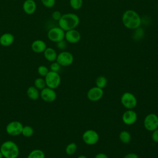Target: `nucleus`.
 <instances>
[{
  "label": "nucleus",
  "mask_w": 158,
  "mask_h": 158,
  "mask_svg": "<svg viewBox=\"0 0 158 158\" xmlns=\"http://www.w3.org/2000/svg\"><path fill=\"white\" fill-rule=\"evenodd\" d=\"M104 92L102 88L95 86L89 89L87 93V97L91 101H98L103 96Z\"/></svg>",
  "instance_id": "nucleus-12"
},
{
  "label": "nucleus",
  "mask_w": 158,
  "mask_h": 158,
  "mask_svg": "<svg viewBox=\"0 0 158 158\" xmlns=\"http://www.w3.org/2000/svg\"><path fill=\"white\" fill-rule=\"evenodd\" d=\"M119 139L122 143L127 144L130 143L131 140V135L128 131L123 130L120 133Z\"/></svg>",
  "instance_id": "nucleus-21"
},
{
  "label": "nucleus",
  "mask_w": 158,
  "mask_h": 158,
  "mask_svg": "<svg viewBox=\"0 0 158 158\" xmlns=\"http://www.w3.org/2000/svg\"><path fill=\"white\" fill-rule=\"evenodd\" d=\"M120 100L122 105L128 109L135 108L137 104V99L135 96L129 92L124 93L121 96Z\"/></svg>",
  "instance_id": "nucleus-5"
},
{
  "label": "nucleus",
  "mask_w": 158,
  "mask_h": 158,
  "mask_svg": "<svg viewBox=\"0 0 158 158\" xmlns=\"http://www.w3.org/2000/svg\"><path fill=\"white\" fill-rule=\"evenodd\" d=\"M44 57L45 59L49 62H54L57 59V52L54 49L52 48H46V49L43 52Z\"/></svg>",
  "instance_id": "nucleus-18"
},
{
  "label": "nucleus",
  "mask_w": 158,
  "mask_h": 158,
  "mask_svg": "<svg viewBox=\"0 0 158 158\" xmlns=\"http://www.w3.org/2000/svg\"><path fill=\"white\" fill-rule=\"evenodd\" d=\"M152 139L155 143H158V128L152 131Z\"/></svg>",
  "instance_id": "nucleus-32"
},
{
  "label": "nucleus",
  "mask_w": 158,
  "mask_h": 158,
  "mask_svg": "<svg viewBox=\"0 0 158 158\" xmlns=\"http://www.w3.org/2000/svg\"><path fill=\"white\" fill-rule=\"evenodd\" d=\"M40 96L44 101L47 102H52L56 100L57 94L54 89L49 87H45L41 89L40 92Z\"/></svg>",
  "instance_id": "nucleus-11"
},
{
  "label": "nucleus",
  "mask_w": 158,
  "mask_h": 158,
  "mask_svg": "<svg viewBox=\"0 0 158 158\" xmlns=\"http://www.w3.org/2000/svg\"><path fill=\"white\" fill-rule=\"evenodd\" d=\"M107 83V78L104 76H99L97 78L96 80V85L97 87H99L100 88H104Z\"/></svg>",
  "instance_id": "nucleus-22"
},
{
  "label": "nucleus",
  "mask_w": 158,
  "mask_h": 158,
  "mask_svg": "<svg viewBox=\"0 0 158 158\" xmlns=\"http://www.w3.org/2000/svg\"><path fill=\"white\" fill-rule=\"evenodd\" d=\"M43 5L48 8L52 7L56 3V0H41Z\"/></svg>",
  "instance_id": "nucleus-28"
},
{
  "label": "nucleus",
  "mask_w": 158,
  "mask_h": 158,
  "mask_svg": "<svg viewBox=\"0 0 158 158\" xmlns=\"http://www.w3.org/2000/svg\"><path fill=\"white\" fill-rule=\"evenodd\" d=\"M0 151L5 158H17L19 155V147L12 141L4 142L1 146Z\"/></svg>",
  "instance_id": "nucleus-3"
},
{
  "label": "nucleus",
  "mask_w": 158,
  "mask_h": 158,
  "mask_svg": "<svg viewBox=\"0 0 158 158\" xmlns=\"http://www.w3.org/2000/svg\"><path fill=\"white\" fill-rule=\"evenodd\" d=\"M37 71H38V73L40 75H41L42 77H44L48 73V72H49L48 68L46 66L43 65L38 67Z\"/></svg>",
  "instance_id": "nucleus-27"
},
{
  "label": "nucleus",
  "mask_w": 158,
  "mask_h": 158,
  "mask_svg": "<svg viewBox=\"0 0 158 158\" xmlns=\"http://www.w3.org/2000/svg\"><path fill=\"white\" fill-rule=\"evenodd\" d=\"M77 149V144L75 143H71L67 146L65 148V152L68 155H72L76 152Z\"/></svg>",
  "instance_id": "nucleus-25"
},
{
  "label": "nucleus",
  "mask_w": 158,
  "mask_h": 158,
  "mask_svg": "<svg viewBox=\"0 0 158 158\" xmlns=\"http://www.w3.org/2000/svg\"><path fill=\"white\" fill-rule=\"evenodd\" d=\"M23 125L19 121H12L9 123L6 128V132L10 136H18L22 134Z\"/></svg>",
  "instance_id": "nucleus-8"
},
{
  "label": "nucleus",
  "mask_w": 158,
  "mask_h": 158,
  "mask_svg": "<svg viewBox=\"0 0 158 158\" xmlns=\"http://www.w3.org/2000/svg\"><path fill=\"white\" fill-rule=\"evenodd\" d=\"M144 128L152 131L158 128V116L155 114H149L147 115L144 120Z\"/></svg>",
  "instance_id": "nucleus-7"
},
{
  "label": "nucleus",
  "mask_w": 158,
  "mask_h": 158,
  "mask_svg": "<svg viewBox=\"0 0 158 158\" xmlns=\"http://www.w3.org/2000/svg\"><path fill=\"white\" fill-rule=\"evenodd\" d=\"M47 36L50 41L57 43L64 40L65 38V32L59 27H53L49 29L47 33Z\"/></svg>",
  "instance_id": "nucleus-6"
},
{
  "label": "nucleus",
  "mask_w": 158,
  "mask_h": 158,
  "mask_svg": "<svg viewBox=\"0 0 158 158\" xmlns=\"http://www.w3.org/2000/svg\"><path fill=\"white\" fill-rule=\"evenodd\" d=\"M56 62H57L60 66H69L73 62V56L70 52L62 51L57 54Z\"/></svg>",
  "instance_id": "nucleus-9"
},
{
  "label": "nucleus",
  "mask_w": 158,
  "mask_h": 158,
  "mask_svg": "<svg viewBox=\"0 0 158 158\" xmlns=\"http://www.w3.org/2000/svg\"><path fill=\"white\" fill-rule=\"evenodd\" d=\"M27 158H45V154L42 150L36 149L32 150L28 155Z\"/></svg>",
  "instance_id": "nucleus-20"
},
{
  "label": "nucleus",
  "mask_w": 158,
  "mask_h": 158,
  "mask_svg": "<svg viewBox=\"0 0 158 158\" xmlns=\"http://www.w3.org/2000/svg\"><path fill=\"white\" fill-rule=\"evenodd\" d=\"M62 17V14L61 13L58 11V10H56V11H54L52 14V18L53 20H57V21H59V19L61 18Z\"/></svg>",
  "instance_id": "nucleus-30"
},
{
  "label": "nucleus",
  "mask_w": 158,
  "mask_h": 158,
  "mask_svg": "<svg viewBox=\"0 0 158 158\" xmlns=\"http://www.w3.org/2000/svg\"><path fill=\"white\" fill-rule=\"evenodd\" d=\"M80 19L77 15L73 13H68L62 15L58 21V24L64 31H68L75 29L78 25Z\"/></svg>",
  "instance_id": "nucleus-2"
},
{
  "label": "nucleus",
  "mask_w": 158,
  "mask_h": 158,
  "mask_svg": "<svg viewBox=\"0 0 158 158\" xmlns=\"http://www.w3.org/2000/svg\"><path fill=\"white\" fill-rule=\"evenodd\" d=\"M46 48V43L41 40H36L33 41L31 44V48L35 53L43 52Z\"/></svg>",
  "instance_id": "nucleus-16"
},
{
  "label": "nucleus",
  "mask_w": 158,
  "mask_h": 158,
  "mask_svg": "<svg viewBox=\"0 0 158 158\" xmlns=\"http://www.w3.org/2000/svg\"><path fill=\"white\" fill-rule=\"evenodd\" d=\"M157 7H158V5H157Z\"/></svg>",
  "instance_id": "nucleus-37"
},
{
  "label": "nucleus",
  "mask_w": 158,
  "mask_h": 158,
  "mask_svg": "<svg viewBox=\"0 0 158 158\" xmlns=\"http://www.w3.org/2000/svg\"><path fill=\"white\" fill-rule=\"evenodd\" d=\"M98 133L93 130H88L85 131L82 136L83 141L88 145L95 144L99 140Z\"/></svg>",
  "instance_id": "nucleus-10"
},
{
  "label": "nucleus",
  "mask_w": 158,
  "mask_h": 158,
  "mask_svg": "<svg viewBox=\"0 0 158 158\" xmlns=\"http://www.w3.org/2000/svg\"><path fill=\"white\" fill-rule=\"evenodd\" d=\"M27 94L28 97L32 100L38 99L40 96L39 89H37L35 86H30L27 89Z\"/></svg>",
  "instance_id": "nucleus-19"
},
{
  "label": "nucleus",
  "mask_w": 158,
  "mask_h": 158,
  "mask_svg": "<svg viewBox=\"0 0 158 158\" xmlns=\"http://www.w3.org/2000/svg\"><path fill=\"white\" fill-rule=\"evenodd\" d=\"M56 46L58 49L63 50V49H65L66 48L67 44H66V42L63 40L62 41H60L57 42V44H56Z\"/></svg>",
  "instance_id": "nucleus-31"
},
{
  "label": "nucleus",
  "mask_w": 158,
  "mask_h": 158,
  "mask_svg": "<svg viewBox=\"0 0 158 158\" xmlns=\"http://www.w3.org/2000/svg\"><path fill=\"white\" fill-rule=\"evenodd\" d=\"M51 71L58 72L60 69V65L57 62H52L50 65Z\"/></svg>",
  "instance_id": "nucleus-29"
},
{
  "label": "nucleus",
  "mask_w": 158,
  "mask_h": 158,
  "mask_svg": "<svg viewBox=\"0 0 158 158\" xmlns=\"http://www.w3.org/2000/svg\"><path fill=\"white\" fill-rule=\"evenodd\" d=\"M45 81L47 87L52 89L57 88L60 84V77L58 72L49 71L45 76Z\"/></svg>",
  "instance_id": "nucleus-4"
},
{
  "label": "nucleus",
  "mask_w": 158,
  "mask_h": 158,
  "mask_svg": "<svg viewBox=\"0 0 158 158\" xmlns=\"http://www.w3.org/2000/svg\"><path fill=\"white\" fill-rule=\"evenodd\" d=\"M122 120L126 125H133L137 120V114L134 110L129 109L123 113L122 115Z\"/></svg>",
  "instance_id": "nucleus-13"
},
{
  "label": "nucleus",
  "mask_w": 158,
  "mask_h": 158,
  "mask_svg": "<svg viewBox=\"0 0 158 158\" xmlns=\"http://www.w3.org/2000/svg\"><path fill=\"white\" fill-rule=\"evenodd\" d=\"M94 158H109V157L104 153H99L95 156Z\"/></svg>",
  "instance_id": "nucleus-34"
},
{
  "label": "nucleus",
  "mask_w": 158,
  "mask_h": 158,
  "mask_svg": "<svg viewBox=\"0 0 158 158\" xmlns=\"http://www.w3.org/2000/svg\"><path fill=\"white\" fill-rule=\"evenodd\" d=\"M15 40L14 36L10 33H5L0 36V44L7 47L12 44Z\"/></svg>",
  "instance_id": "nucleus-17"
},
{
  "label": "nucleus",
  "mask_w": 158,
  "mask_h": 158,
  "mask_svg": "<svg viewBox=\"0 0 158 158\" xmlns=\"http://www.w3.org/2000/svg\"><path fill=\"white\" fill-rule=\"evenodd\" d=\"M2 157H3V156H2V153L0 151V158H2Z\"/></svg>",
  "instance_id": "nucleus-36"
},
{
  "label": "nucleus",
  "mask_w": 158,
  "mask_h": 158,
  "mask_svg": "<svg viewBox=\"0 0 158 158\" xmlns=\"http://www.w3.org/2000/svg\"><path fill=\"white\" fill-rule=\"evenodd\" d=\"M65 38L70 43H77L80 40L81 35L77 30L72 29L66 31V33H65Z\"/></svg>",
  "instance_id": "nucleus-14"
},
{
  "label": "nucleus",
  "mask_w": 158,
  "mask_h": 158,
  "mask_svg": "<svg viewBox=\"0 0 158 158\" xmlns=\"http://www.w3.org/2000/svg\"><path fill=\"white\" fill-rule=\"evenodd\" d=\"M23 10L28 15L35 13L36 9V4L35 0H25L22 6Z\"/></svg>",
  "instance_id": "nucleus-15"
},
{
  "label": "nucleus",
  "mask_w": 158,
  "mask_h": 158,
  "mask_svg": "<svg viewBox=\"0 0 158 158\" xmlns=\"http://www.w3.org/2000/svg\"><path fill=\"white\" fill-rule=\"evenodd\" d=\"M122 22L127 28L137 29L141 25V20L138 14L135 10H127L122 15Z\"/></svg>",
  "instance_id": "nucleus-1"
},
{
  "label": "nucleus",
  "mask_w": 158,
  "mask_h": 158,
  "mask_svg": "<svg viewBox=\"0 0 158 158\" xmlns=\"http://www.w3.org/2000/svg\"><path fill=\"white\" fill-rule=\"evenodd\" d=\"M33 133H34V130H33V129L31 127L28 126V125L23 126V130H22V134L24 136L30 137L33 135Z\"/></svg>",
  "instance_id": "nucleus-24"
},
{
  "label": "nucleus",
  "mask_w": 158,
  "mask_h": 158,
  "mask_svg": "<svg viewBox=\"0 0 158 158\" xmlns=\"http://www.w3.org/2000/svg\"><path fill=\"white\" fill-rule=\"evenodd\" d=\"M70 5L75 10L80 9L83 5V0H70Z\"/></svg>",
  "instance_id": "nucleus-26"
},
{
  "label": "nucleus",
  "mask_w": 158,
  "mask_h": 158,
  "mask_svg": "<svg viewBox=\"0 0 158 158\" xmlns=\"http://www.w3.org/2000/svg\"><path fill=\"white\" fill-rule=\"evenodd\" d=\"M78 158H87V157H86V156H85L84 155H80L78 157Z\"/></svg>",
  "instance_id": "nucleus-35"
},
{
  "label": "nucleus",
  "mask_w": 158,
  "mask_h": 158,
  "mask_svg": "<svg viewBox=\"0 0 158 158\" xmlns=\"http://www.w3.org/2000/svg\"><path fill=\"white\" fill-rule=\"evenodd\" d=\"M123 158H139V157L135 153H129L126 156H125Z\"/></svg>",
  "instance_id": "nucleus-33"
},
{
  "label": "nucleus",
  "mask_w": 158,
  "mask_h": 158,
  "mask_svg": "<svg viewBox=\"0 0 158 158\" xmlns=\"http://www.w3.org/2000/svg\"><path fill=\"white\" fill-rule=\"evenodd\" d=\"M35 84V86L38 89H43V88H44L46 86V81L45 80L42 78H38L35 80L34 82Z\"/></svg>",
  "instance_id": "nucleus-23"
}]
</instances>
